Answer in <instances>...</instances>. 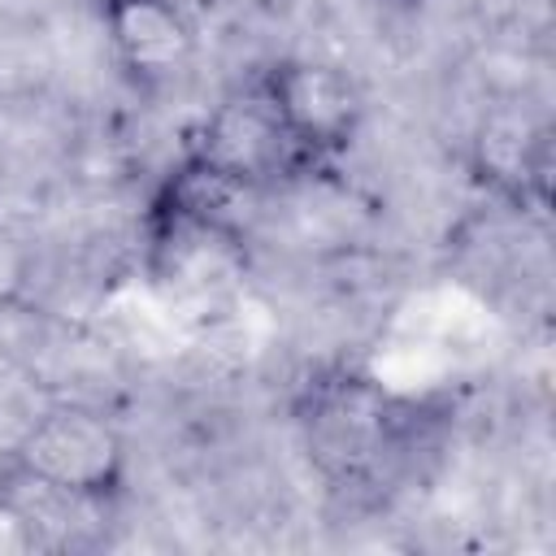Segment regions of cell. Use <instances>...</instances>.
<instances>
[{"label": "cell", "mask_w": 556, "mask_h": 556, "mask_svg": "<svg viewBox=\"0 0 556 556\" xmlns=\"http://www.w3.org/2000/svg\"><path fill=\"white\" fill-rule=\"evenodd\" d=\"M261 100L291 135V143L317 165L343 152L361 126V96L352 78L321 61H278L256 83Z\"/></svg>", "instance_id": "1"}, {"label": "cell", "mask_w": 556, "mask_h": 556, "mask_svg": "<svg viewBox=\"0 0 556 556\" xmlns=\"http://www.w3.org/2000/svg\"><path fill=\"white\" fill-rule=\"evenodd\" d=\"M100 17L117 56L143 78L169 74L191 52V30L174 0H104Z\"/></svg>", "instance_id": "3"}, {"label": "cell", "mask_w": 556, "mask_h": 556, "mask_svg": "<svg viewBox=\"0 0 556 556\" xmlns=\"http://www.w3.org/2000/svg\"><path fill=\"white\" fill-rule=\"evenodd\" d=\"M13 465L39 491L61 495H104L122 473V443L113 426L87 408H56L30 426Z\"/></svg>", "instance_id": "2"}]
</instances>
